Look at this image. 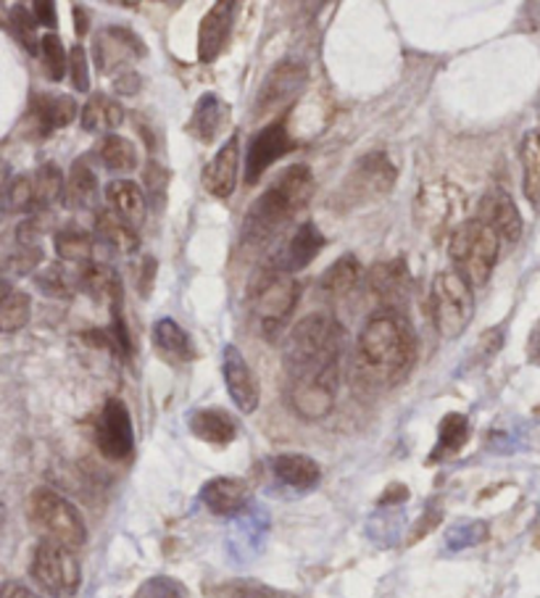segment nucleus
Wrapping results in <instances>:
<instances>
[{
    "mask_svg": "<svg viewBox=\"0 0 540 598\" xmlns=\"http://www.w3.org/2000/svg\"><path fill=\"white\" fill-rule=\"evenodd\" d=\"M346 327L335 314L303 317L285 343V404L295 417L316 422L333 414L340 387Z\"/></svg>",
    "mask_w": 540,
    "mask_h": 598,
    "instance_id": "f257e3e1",
    "label": "nucleus"
},
{
    "mask_svg": "<svg viewBox=\"0 0 540 598\" xmlns=\"http://www.w3.org/2000/svg\"><path fill=\"white\" fill-rule=\"evenodd\" d=\"M417 332L404 312L380 308L361 327L353 351V380L364 391H391L417 364Z\"/></svg>",
    "mask_w": 540,
    "mask_h": 598,
    "instance_id": "f03ea898",
    "label": "nucleus"
},
{
    "mask_svg": "<svg viewBox=\"0 0 540 598\" xmlns=\"http://www.w3.org/2000/svg\"><path fill=\"white\" fill-rule=\"evenodd\" d=\"M314 195V172L306 163H293L261 193L243 219L240 248L261 251L272 242Z\"/></svg>",
    "mask_w": 540,
    "mask_h": 598,
    "instance_id": "7ed1b4c3",
    "label": "nucleus"
},
{
    "mask_svg": "<svg viewBox=\"0 0 540 598\" xmlns=\"http://www.w3.org/2000/svg\"><path fill=\"white\" fill-rule=\"evenodd\" d=\"M248 298L254 304L256 321H259L261 335L267 340H274L277 332L288 325L290 314L301 298V285L293 274L280 272L272 264H261L250 278Z\"/></svg>",
    "mask_w": 540,
    "mask_h": 598,
    "instance_id": "20e7f679",
    "label": "nucleus"
},
{
    "mask_svg": "<svg viewBox=\"0 0 540 598\" xmlns=\"http://www.w3.org/2000/svg\"><path fill=\"white\" fill-rule=\"evenodd\" d=\"M498 253L500 238L477 216L453 227L451 238H448V256L457 264L461 278L474 287H483L491 280Z\"/></svg>",
    "mask_w": 540,
    "mask_h": 598,
    "instance_id": "39448f33",
    "label": "nucleus"
},
{
    "mask_svg": "<svg viewBox=\"0 0 540 598\" xmlns=\"http://www.w3.org/2000/svg\"><path fill=\"white\" fill-rule=\"evenodd\" d=\"M26 517L43 541H53L69 545V549H82L88 543V524L69 498L50 488L32 490L26 501Z\"/></svg>",
    "mask_w": 540,
    "mask_h": 598,
    "instance_id": "423d86ee",
    "label": "nucleus"
},
{
    "mask_svg": "<svg viewBox=\"0 0 540 598\" xmlns=\"http://www.w3.org/2000/svg\"><path fill=\"white\" fill-rule=\"evenodd\" d=\"M395 180H398L395 161L385 150H372V154L361 156L351 167V172L346 174L338 193H335V208L351 212V208L372 206V203L391 195Z\"/></svg>",
    "mask_w": 540,
    "mask_h": 598,
    "instance_id": "0eeeda50",
    "label": "nucleus"
},
{
    "mask_svg": "<svg viewBox=\"0 0 540 598\" xmlns=\"http://www.w3.org/2000/svg\"><path fill=\"white\" fill-rule=\"evenodd\" d=\"M430 314L435 330L448 340L459 338L470 327L474 317L472 285L461 278L457 269L435 274L430 287Z\"/></svg>",
    "mask_w": 540,
    "mask_h": 598,
    "instance_id": "6e6552de",
    "label": "nucleus"
},
{
    "mask_svg": "<svg viewBox=\"0 0 540 598\" xmlns=\"http://www.w3.org/2000/svg\"><path fill=\"white\" fill-rule=\"evenodd\" d=\"M30 575L53 598H71L82 580V567L75 549L53 541H40L32 554Z\"/></svg>",
    "mask_w": 540,
    "mask_h": 598,
    "instance_id": "1a4fd4ad",
    "label": "nucleus"
},
{
    "mask_svg": "<svg viewBox=\"0 0 540 598\" xmlns=\"http://www.w3.org/2000/svg\"><path fill=\"white\" fill-rule=\"evenodd\" d=\"M466 195L461 193L451 182H430L419 190L417 201H414V219L417 227L430 233L432 238H440L451 229L461 208H464Z\"/></svg>",
    "mask_w": 540,
    "mask_h": 598,
    "instance_id": "9d476101",
    "label": "nucleus"
},
{
    "mask_svg": "<svg viewBox=\"0 0 540 598\" xmlns=\"http://www.w3.org/2000/svg\"><path fill=\"white\" fill-rule=\"evenodd\" d=\"M308 71L303 64L295 61H282L269 71V77L263 80L259 98H256V120H282V111H285L290 103H295L303 90H306Z\"/></svg>",
    "mask_w": 540,
    "mask_h": 598,
    "instance_id": "9b49d317",
    "label": "nucleus"
},
{
    "mask_svg": "<svg viewBox=\"0 0 540 598\" xmlns=\"http://www.w3.org/2000/svg\"><path fill=\"white\" fill-rule=\"evenodd\" d=\"M295 148H299V140H295V135L290 133L288 116L263 124L259 133L250 137L248 156H246L248 185H256L274 161L285 159V156L293 154Z\"/></svg>",
    "mask_w": 540,
    "mask_h": 598,
    "instance_id": "f8f14e48",
    "label": "nucleus"
},
{
    "mask_svg": "<svg viewBox=\"0 0 540 598\" xmlns=\"http://www.w3.org/2000/svg\"><path fill=\"white\" fill-rule=\"evenodd\" d=\"M95 443L111 462H127L132 456V451H135V427H132V414L124 400H105L95 422Z\"/></svg>",
    "mask_w": 540,
    "mask_h": 598,
    "instance_id": "ddd939ff",
    "label": "nucleus"
},
{
    "mask_svg": "<svg viewBox=\"0 0 540 598\" xmlns=\"http://www.w3.org/2000/svg\"><path fill=\"white\" fill-rule=\"evenodd\" d=\"M77 120V101L71 95L35 93L24 116V135L32 140H45L58 129Z\"/></svg>",
    "mask_w": 540,
    "mask_h": 598,
    "instance_id": "4468645a",
    "label": "nucleus"
},
{
    "mask_svg": "<svg viewBox=\"0 0 540 598\" xmlns=\"http://www.w3.org/2000/svg\"><path fill=\"white\" fill-rule=\"evenodd\" d=\"M92 54H95L98 69L109 71V75H119V71L132 69V61L148 56V48L135 32L127 27H109L98 32L92 41Z\"/></svg>",
    "mask_w": 540,
    "mask_h": 598,
    "instance_id": "2eb2a0df",
    "label": "nucleus"
},
{
    "mask_svg": "<svg viewBox=\"0 0 540 598\" xmlns=\"http://www.w3.org/2000/svg\"><path fill=\"white\" fill-rule=\"evenodd\" d=\"M367 287L374 298L380 301L382 308H391V312H401L408 304V295H412L414 278L408 272V264L404 256L391 261H380L367 272Z\"/></svg>",
    "mask_w": 540,
    "mask_h": 598,
    "instance_id": "dca6fc26",
    "label": "nucleus"
},
{
    "mask_svg": "<svg viewBox=\"0 0 540 598\" xmlns=\"http://www.w3.org/2000/svg\"><path fill=\"white\" fill-rule=\"evenodd\" d=\"M325 246L327 238L325 233L316 227V222H301V225L288 235L285 242L272 253V259H269L267 264H272L274 269H280V272L285 274H295L312 264L316 256L325 251Z\"/></svg>",
    "mask_w": 540,
    "mask_h": 598,
    "instance_id": "f3484780",
    "label": "nucleus"
},
{
    "mask_svg": "<svg viewBox=\"0 0 540 598\" xmlns=\"http://www.w3.org/2000/svg\"><path fill=\"white\" fill-rule=\"evenodd\" d=\"M222 372H224V385H227L229 398L237 406V411L254 414L259 409L261 400V385L256 377L254 366L248 364L246 357L240 353L237 346H227L222 353Z\"/></svg>",
    "mask_w": 540,
    "mask_h": 598,
    "instance_id": "a211bd4d",
    "label": "nucleus"
},
{
    "mask_svg": "<svg viewBox=\"0 0 540 598\" xmlns=\"http://www.w3.org/2000/svg\"><path fill=\"white\" fill-rule=\"evenodd\" d=\"M477 219L485 222L498 235L500 242H509L511 246V242L522 238V214H519L517 203L511 201V195L506 190H487L483 199H480Z\"/></svg>",
    "mask_w": 540,
    "mask_h": 598,
    "instance_id": "6ab92c4d",
    "label": "nucleus"
},
{
    "mask_svg": "<svg viewBox=\"0 0 540 598\" xmlns=\"http://www.w3.org/2000/svg\"><path fill=\"white\" fill-rule=\"evenodd\" d=\"M235 9L237 5L229 0H220L201 19V27H198V61L201 64H211L220 58L229 41V32H233Z\"/></svg>",
    "mask_w": 540,
    "mask_h": 598,
    "instance_id": "aec40b11",
    "label": "nucleus"
},
{
    "mask_svg": "<svg viewBox=\"0 0 540 598\" xmlns=\"http://www.w3.org/2000/svg\"><path fill=\"white\" fill-rule=\"evenodd\" d=\"M237 167H240V137L233 135L203 169V190L214 199H229L237 188Z\"/></svg>",
    "mask_w": 540,
    "mask_h": 598,
    "instance_id": "412c9836",
    "label": "nucleus"
},
{
    "mask_svg": "<svg viewBox=\"0 0 540 598\" xmlns=\"http://www.w3.org/2000/svg\"><path fill=\"white\" fill-rule=\"evenodd\" d=\"M201 501L216 517H235L250 501V488L240 477H214L203 485Z\"/></svg>",
    "mask_w": 540,
    "mask_h": 598,
    "instance_id": "4be33fe9",
    "label": "nucleus"
},
{
    "mask_svg": "<svg viewBox=\"0 0 540 598\" xmlns=\"http://www.w3.org/2000/svg\"><path fill=\"white\" fill-rule=\"evenodd\" d=\"M229 106L222 101L216 93H203L198 98L193 116H190L188 133L195 137L198 143H214L216 135L222 133V127L227 124Z\"/></svg>",
    "mask_w": 540,
    "mask_h": 598,
    "instance_id": "5701e85b",
    "label": "nucleus"
},
{
    "mask_svg": "<svg viewBox=\"0 0 540 598\" xmlns=\"http://www.w3.org/2000/svg\"><path fill=\"white\" fill-rule=\"evenodd\" d=\"M272 472L282 485L293 490H312L322 479L319 464L306 453H280L272 459Z\"/></svg>",
    "mask_w": 540,
    "mask_h": 598,
    "instance_id": "b1692460",
    "label": "nucleus"
},
{
    "mask_svg": "<svg viewBox=\"0 0 540 598\" xmlns=\"http://www.w3.org/2000/svg\"><path fill=\"white\" fill-rule=\"evenodd\" d=\"M79 291H85L90 298L103 301L105 306L116 308L122 306V280L114 272V267L98 264V261H90L79 269Z\"/></svg>",
    "mask_w": 540,
    "mask_h": 598,
    "instance_id": "393cba45",
    "label": "nucleus"
},
{
    "mask_svg": "<svg viewBox=\"0 0 540 598\" xmlns=\"http://www.w3.org/2000/svg\"><path fill=\"white\" fill-rule=\"evenodd\" d=\"M190 432L209 445H229L237 438V425L224 409H195L188 417Z\"/></svg>",
    "mask_w": 540,
    "mask_h": 598,
    "instance_id": "a878e982",
    "label": "nucleus"
},
{
    "mask_svg": "<svg viewBox=\"0 0 540 598\" xmlns=\"http://www.w3.org/2000/svg\"><path fill=\"white\" fill-rule=\"evenodd\" d=\"M105 199H109L111 208L122 222L130 227H140L145 222V212H148V201H145L143 188L132 180H114L105 188Z\"/></svg>",
    "mask_w": 540,
    "mask_h": 598,
    "instance_id": "bb28decb",
    "label": "nucleus"
},
{
    "mask_svg": "<svg viewBox=\"0 0 540 598\" xmlns=\"http://www.w3.org/2000/svg\"><path fill=\"white\" fill-rule=\"evenodd\" d=\"M32 180V212L45 214L53 203L66 201V180L56 163H43V167L30 172Z\"/></svg>",
    "mask_w": 540,
    "mask_h": 598,
    "instance_id": "cd10ccee",
    "label": "nucleus"
},
{
    "mask_svg": "<svg viewBox=\"0 0 540 598\" xmlns=\"http://www.w3.org/2000/svg\"><path fill=\"white\" fill-rule=\"evenodd\" d=\"M150 338H154V346L158 348V351H161L164 357L171 359V361H180V364H184V361L195 359L193 340H190V335L184 332L175 319L164 317V319L154 321Z\"/></svg>",
    "mask_w": 540,
    "mask_h": 598,
    "instance_id": "c85d7f7f",
    "label": "nucleus"
},
{
    "mask_svg": "<svg viewBox=\"0 0 540 598\" xmlns=\"http://www.w3.org/2000/svg\"><path fill=\"white\" fill-rule=\"evenodd\" d=\"M124 122V109L119 106L114 98H105L103 93H95L85 103L82 109V124L85 133H103L114 135L116 127H122Z\"/></svg>",
    "mask_w": 540,
    "mask_h": 598,
    "instance_id": "c756f323",
    "label": "nucleus"
},
{
    "mask_svg": "<svg viewBox=\"0 0 540 598\" xmlns=\"http://www.w3.org/2000/svg\"><path fill=\"white\" fill-rule=\"evenodd\" d=\"M95 238L101 246L116 253H135L140 246L137 238V229L130 227L127 222H122L114 212H101L95 219Z\"/></svg>",
    "mask_w": 540,
    "mask_h": 598,
    "instance_id": "7c9ffc66",
    "label": "nucleus"
},
{
    "mask_svg": "<svg viewBox=\"0 0 540 598\" xmlns=\"http://www.w3.org/2000/svg\"><path fill=\"white\" fill-rule=\"evenodd\" d=\"M466 440H470V419L459 411L446 414L438 425V443L432 449V462L459 453L466 445Z\"/></svg>",
    "mask_w": 540,
    "mask_h": 598,
    "instance_id": "2f4dec72",
    "label": "nucleus"
},
{
    "mask_svg": "<svg viewBox=\"0 0 540 598\" xmlns=\"http://www.w3.org/2000/svg\"><path fill=\"white\" fill-rule=\"evenodd\" d=\"M359 278H361L359 259H356L353 253H346L325 269V274L319 278V291L342 298V295H348L353 291Z\"/></svg>",
    "mask_w": 540,
    "mask_h": 598,
    "instance_id": "473e14b6",
    "label": "nucleus"
},
{
    "mask_svg": "<svg viewBox=\"0 0 540 598\" xmlns=\"http://www.w3.org/2000/svg\"><path fill=\"white\" fill-rule=\"evenodd\" d=\"M519 159H522V193L532 206H540V129L525 135L522 148H519Z\"/></svg>",
    "mask_w": 540,
    "mask_h": 598,
    "instance_id": "72a5a7b5",
    "label": "nucleus"
},
{
    "mask_svg": "<svg viewBox=\"0 0 540 598\" xmlns=\"http://www.w3.org/2000/svg\"><path fill=\"white\" fill-rule=\"evenodd\" d=\"M98 159L109 172H132L137 169V150L132 146V140L122 135H103L98 143Z\"/></svg>",
    "mask_w": 540,
    "mask_h": 598,
    "instance_id": "f704fd0d",
    "label": "nucleus"
},
{
    "mask_svg": "<svg viewBox=\"0 0 540 598\" xmlns=\"http://www.w3.org/2000/svg\"><path fill=\"white\" fill-rule=\"evenodd\" d=\"M98 195V177L85 159L71 163L66 174V203L69 206H90Z\"/></svg>",
    "mask_w": 540,
    "mask_h": 598,
    "instance_id": "c9c22d12",
    "label": "nucleus"
},
{
    "mask_svg": "<svg viewBox=\"0 0 540 598\" xmlns=\"http://www.w3.org/2000/svg\"><path fill=\"white\" fill-rule=\"evenodd\" d=\"M92 251H95V240L92 235L79 227H64L56 233V253L58 259L69 261V264H90Z\"/></svg>",
    "mask_w": 540,
    "mask_h": 598,
    "instance_id": "e433bc0d",
    "label": "nucleus"
},
{
    "mask_svg": "<svg viewBox=\"0 0 540 598\" xmlns=\"http://www.w3.org/2000/svg\"><path fill=\"white\" fill-rule=\"evenodd\" d=\"M9 30L11 35L22 43V48L30 56L40 58V45H43V35H40V22L32 14L30 5L16 3L9 14Z\"/></svg>",
    "mask_w": 540,
    "mask_h": 598,
    "instance_id": "4c0bfd02",
    "label": "nucleus"
},
{
    "mask_svg": "<svg viewBox=\"0 0 540 598\" xmlns=\"http://www.w3.org/2000/svg\"><path fill=\"white\" fill-rule=\"evenodd\" d=\"M32 317V298L24 291H5L0 298V330L19 332Z\"/></svg>",
    "mask_w": 540,
    "mask_h": 598,
    "instance_id": "58836bf2",
    "label": "nucleus"
},
{
    "mask_svg": "<svg viewBox=\"0 0 540 598\" xmlns=\"http://www.w3.org/2000/svg\"><path fill=\"white\" fill-rule=\"evenodd\" d=\"M35 282H37L40 291H43L45 295H50V298L69 301L71 295L79 291V278H75V274H71L69 269L61 267V264L43 267V272L35 274Z\"/></svg>",
    "mask_w": 540,
    "mask_h": 598,
    "instance_id": "ea45409f",
    "label": "nucleus"
},
{
    "mask_svg": "<svg viewBox=\"0 0 540 598\" xmlns=\"http://www.w3.org/2000/svg\"><path fill=\"white\" fill-rule=\"evenodd\" d=\"M40 61H43L45 75L50 82H61L64 75L69 71V50L64 48L61 37L56 32L43 35V45H40Z\"/></svg>",
    "mask_w": 540,
    "mask_h": 598,
    "instance_id": "a19ab883",
    "label": "nucleus"
},
{
    "mask_svg": "<svg viewBox=\"0 0 540 598\" xmlns=\"http://www.w3.org/2000/svg\"><path fill=\"white\" fill-rule=\"evenodd\" d=\"M135 598H190V590L184 588L180 580L167 575H158L145 580L140 588H137Z\"/></svg>",
    "mask_w": 540,
    "mask_h": 598,
    "instance_id": "79ce46f5",
    "label": "nucleus"
},
{
    "mask_svg": "<svg viewBox=\"0 0 540 598\" xmlns=\"http://www.w3.org/2000/svg\"><path fill=\"white\" fill-rule=\"evenodd\" d=\"M169 169L161 167V163L150 159L148 167L143 169V182H145V193H148V201L161 206L167 201V190H169Z\"/></svg>",
    "mask_w": 540,
    "mask_h": 598,
    "instance_id": "37998d69",
    "label": "nucleus"
},
{
    "mask_svg": "<svg viewBox=\"0 0 540 598\" xmlns=\"http://www.w3.org/2000/svg\"><path fill=\"white\" fill-rule=\"evenodd\" d=\"M5 208L9 212H32V180L30 174H19L5 185Z\"/></svg>",
    "mask_w": 540,
    "mask_h": 598,
    "instance_id": "c03bdc74",
    "label": "nucleus"
},
{
    "mask_svg": "<svg viewBox=\"0 0 540 598\" xmlns=\"http://www.w3.org/2000/svg\"><path fill=\"white\" fill-rule=\"evenodd\" d=\"M227 598H299L285 590H277L272 585H263L256 580H235L227 588Z\"/></svg>",
    "mask_w": 540,
    "mask_h": 598,
    "instance_id": "a18cd8bd",
    "label": "nucleus"
},
{
    "mask_svg": "<svg viewBox=\"0 0 540 598\" xmlns=\"http://www.w3.org/2000/svg\"><path fill=\"white\" fill-rule=\"evenodd\" d=\"M69 77L77 93H88L90 90V64L88 50L82 45H71L69 48Z\"/></svg>",
    "mask_w": 540,
    "mask_h": 598,
    "instance_id": "49530a36",
    "label": "nucleus"
},
{
    "mask_svg": "<svg viewBox=\"0 0 540 598\" xmlns=\"http://www.w3.org/2000/svg\"><path fill=\"white\" fill-rule=\"evenodd\" d=\"M487 538V524L483 522H466V524H457L451 532H448V549L459 551L466 549V545H477L480 541Z\"/></svg>",
    "mask_w": 540,
    "mask_h": 598,
    "instance_id": "de8ad7c7",
    "label": "nucleus"
},
{
    "mask_svg": "<svg viewBox=\"0 0 540 598\" xmlns=\"http://www.w3.org/2000/svg\"><path fill=\"white\" fill-rule=\"evenodd\" d=\"M43 261V248L40 246H16V251L9 256V267L16 274H30L32 269Z\"/></svg>",
    "mask_w": 540,
    "mask_h": 598,
    "instance_id": "09e8293b",
    "label": "nucleus"
},
{
    "mask_svg": "<svg viewBox=\"0 0 540 598\" xmlns=\"http://www.w3.org/2000/svg\"><path fill=\"white\" fill-rule=\"evenodd\" d=\"M143 88V77L137 75L135 69H124L114 77V90L119 95H135L140 93Z\"/></svg>",
    "mask_w": 540,
    "mask_h": 598,
    "instance_id": "8fccbe9b",
    "label": "nucleus"
},
{
    "mask_svg": "<svg viewBox=\"0 0 540 598\" xmlns=\"http://www.w3.org/2000/svg\"><path fill=\"white\" fill-rule=\"evenodd\" d=\"M30 9L43 27L56 30L58 16H56V3H53V0H35V3H30Z\"/></svg>",
    "mask_w": 540,
    "mask_h": 598,
    "instance_id": "3c124183",
    "label": "nucleus"
},
{
    "mask_svg": "<svg viewBox=\"0 0 540 598\" xmlns=\"http://www.w3.org/2000/svg\"><path fill=\"white\" fill-rule=\"evenodd\" d=\"M154 280H156V259L145 256L140 264V278H137V291H140L143 298L154 291Z\"/></svg>",
    "mask_w": 540,
    "mask_h": 598,
    "instance_id": "603ef678",
    "label": "nucleus"
},
{
    "mask_svg": "<svg viewBox=\"0 0 540 598\" xmlns=\"http://www.w3.org/2000/svg\"><path fill=\"white\" fill-rule=\"evenodd\" d=\"M408 498V488L401 483H393L391 488L380 496V506H395V504H404Z\"/></svg>",
    "mask_w": 540,
    "mask_h": 598,
    "instance_id": "864d4df0",
    "label": "nucleus"
},
{
    "mask_svg": "<svg viewBox=\"0 0 540 598\" xmlns=\"http://www.w3.org/2000/svg\"><path fill=\"white\" fill-rule=\"evenodd\" d=\"M527 359H530V364L540 366V319L532 327L530 340H527Z\"/></svg>",
    "mask_w": 540,
    "mask_h": 598,
    "instance_id": "5fc2aeb1",
    "label": "nucleus"
},
{
    "mask_svg": "<svg viewBox=\"0 0 540 598\" xmlns=\"http://www.w3.org/2000/svg\"><path fill=\"white\" fill-rule=\"evenodd\" d=\"M0 598H40V596L32 594V590L22 583H5L3 585V596H0Z\"/></svg>",
    "mask_w": 540,
    "mask_h": 598,
    "instance_id": "6e6d98bb",
    "label": "nucleus"
},
{
    "mask_svg": "<svg viewBox=\"0 0 540 598\" xmlns=\"http://www.w3.org/2000/svg\"><path fill=\"white\" fill-rule=\"evenodd\" d=\"M90 11L82 9V5H75V24H77V35H85L90 27Z\"/></svg>",
    "mask_w": 540,
    "mask_h": 598,
    "instance_id": "4d7b16f0",
    "label": "nucleus"
},
{
    "mask_svg": "<svg viewBox=\"0 0 540 598\" xmlns=\"http://www.w3.org/2000/svg\"><path fill=\"white\" fill-rule=\"evenodd\" d=\"M536 545L540 549V528H538V532H536Z\"/></svg>",
    "mask_w": 540,
    "mask_h": 598,
    "instance_id": "13d9d810",
    "label": "nucleus"
}]
</instances>
